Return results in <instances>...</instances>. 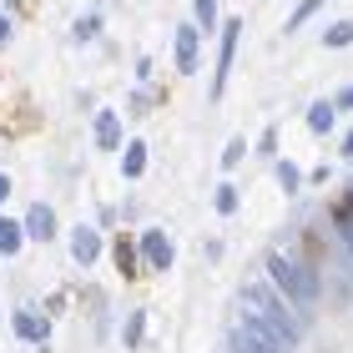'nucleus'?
<instances>
[{
  "label": "nucleus",
  "instance_id": "nucleus-1",
  "mask_svg": "<svg viewBox=\"0 0 353 353\" xmlns=\"http://www.w3.org/2000/svg\"><path fill=\"white\" fill-rule=\"evenodd\" d=\"M268 283L278 288L293 308H313V303H318V278L298 258H288V252H272V258H268Z\"/></svg>",
  "mask_w": 353,
  "mask_h": 353
},
{
  "label": "nucleus",
  "instance_id": "nucleus-2",
  "mask_svg": "<svg viewBox=\"0 0 353 353\" xmlns=\"http://www.w3.org/2000/svg\"><path fill=\"white\" fill-rule=\"evenodd\" d=\"M243 303H248V308L258 313V318H268V323L278 328L288 343H298V339H303V318L293 313V303H283V298H278V288H272V283H248V288H243Z\"/></svg>",
  "mask_w": 353,
  "mask_h": 353
},
{
  "label": "nucleus",
  "instance_id": "nucleus-3",
  "mask_svg": "<svg viewBox=\"0 0 353 353\" xmlns=\"http://www.w3.org/2000/svg\"><path fill=\"white\" fill-rule=\"evenodd\" d=\"M288 348H293V343H288L268 318H258V313H243L232 323V333H228V353H288Z\"/></svg>",
  "mask_w": 353,
  "mask_h": 353
},
{
  "label": "nucleus",
  "instance_id": "nucleus-4",
  "mask_svg": "<svg viewBox=\"0 0 353 353\" xmlns=\"http://www.w3.org/2000/svg\"><path fill=\"white\" fill-rule=\"evenodd\" d=\"M237 30H243V21H228V26H222V56H217L212 91H222V81H228V66H232V51H237Z\"/></svg>",
  "mask_w": 353,
  "mask_h": 353
},
{
  "label": "nucleus",
  "instance_id": "nucleus-5",
  "mask_svg": "<svg viewBox=\"0 0 353 353\" xmlns=\"http://www.w3.org/2000/svg\"><path fill=\"white\" fill-rule=\"evenodd\" d=\"M26 237H41V243H46V237H56V212L46 202H36L26 212Z\"/></svg>",
  "mask_w": 353,
  "mask_h": 353
},
{
  "label": "nucleus",
  "instance_id": "nucleus-6",
  "mask_svg": "<svg viewBox=\"0 0 353 353\" xmlns=\"http://www.w3.org/2000/svg\"><path fill=\"white\" fill-rule=\"evenodd\" d=\"M141 252H147V268H157V272L172 268V243H167L162 232H147V237H141Z\"/></svg>",
  "mask_w": 353,
  "mask_h": 353
},
{
  "label": "nucleus",
  "instance_id": "nucleus-7",
  "mask_svg": "<svg viewBox=\"0 0 353 353\" xmlns=\"http://www.w3.org/2000/svg\"><path fill=\"white\" fill-rule=\"evenodd\" d=\"M71 252H76V263H96L101 258V237H96V228H76V237H71Z\"/></svg>",
  "mask_w": 353,
  "mask_h": 353
},
{
  "label": "nucleus",
  "instance_id": "nucleus-8",
  "mask_svg": "<svg viewBox=\"0 0 353 353\" xmlns=\"http://www.w3.org/2000/svg\"><path fill=\"white\" fill-rule=\"evenodd\" d=\"M176 71H197V30L192 26L176 30Z\"/></svg>",
  "mask_w": 353,
  "mask_h": 353
},
{
  "label": "nucleus",
  "instance_id": "nucleus-9",
  "mask_svg": "<svg viewBox=\"0 0 353 353\" xmlns=\"http://www.w3.org/2000/svg\"><path fill=\"white\" fill-rule=\"evenodd\" d=\"M15 333H21V339H30V343H46V318L41 313H15Z\"/></svg>",
  "mask_w": 353,
  "mask_h": 353
},
{
  "label": "nucleus",
  "instance_id": "nucleus-10",
  "mask_svg": "<svg viewBox=\"0 0 353 353\" xmlns=\"http://www.w3.org/2000/svg\"><path fill=\"white\" fill-rule=\"evenodd\" d=\"M96 141H101L106 152L121 141V121H117V111H101V117H96Z\"/></svg>",
  "mask_w": 353,
  "mask_h": 353
},
{
  "label": "nucleus",
  "instance_id": "nucleus-11",
  "mask_svg": "<svg viewBox=\"0 0 353 353\" xmlns=\"http://www.w3.org/2000/svg\"><path fill=\"white\" fill-rule=\"evenodd\" d=\"M21 237H26V228H15V222H0V252H6V258H15V252H21Z\"/></svg>",
  "mask_w": 353,
  "mask_h": 353
},
{
  "label": "nucleus",
  "instance_id": "nucleus-12",
  "mask_svg": "<svg viewBox=\"0 0 353 353\" xmlns=\"http://www.w3.org/2000/svg\"><path fill=\"white\" fill-rule=\"evenodd\" d=\"M141 167H147V147L132 141V147H126V176H141Z\"/></svg>",
  "mask_w": 353,
  "mask_h": 353
},
{
  "label": "nucleus",
  "instance_id": "nucleus-13",
  "mask_svg": "<svg viewBox=\"0 0 353 353\" xmlns=\"http://www.w3.org/2000/svg\"><path fill=\"white\" fill-rule=\"evenodd\" d=\"M308 126H313V132H328V126H333V106H328V101H318V106L308 111Z\"/></svg>",
  "mask_w": 353,
  "mask_h": 353
},
{
  "label": "nucleus",
  "instance_id": "nucleus-14",
  "mask_svg": "<svg viewBox=\"0 0 353 353\" xmlns=\"http://www.w3.org/2000/svg\"><path fill=\"white\" fill-rule=\"evenodd\" d=\"M278 182H283V192H298L303 176H298V167H293V162H278Z\"/></svg>",
  "mask_w": 353,
  "mask_h": 353
},
{
  "label": "nucleus",
  "instance_id": "nucleus-15",
  "mask_svg": "<svg viewBox=\"0 0 353 353\" xmlns=\"http://www.w3.org/2000/svg\"><path fill=\"white\" fill-rule=\"evenodd\" d=\"M323 41H328V46H348V41H353V21H339V26H333Z\"/></svg>",
  "mask_w": 353,
  "mask_h": 353
},
{
  "label": "nucleus",
  "instance_id": "nucleus-16",
  "mask_svg": "<svg viewBox=\"0 0 353 353\" xmlns=\"http://www.w3.org/2000/svg\"><path fill=\"white\" fill-rule=\"evenodd\" d=\"M141 328H147V318H141V313L126 318V348H137V343H141Z\"/></svg>",
  "mask_w": 353,
  "mask_h": 353
},
{
  "label": "nucleus",
  "instance_id": "nucleus-17",
  "mask_svg": "<svg viewBox=\"0 0 353 353\" xmlns=\"http://www.w3.org/2000/svg\"><path fill=\"white\" fill-rule=\"evenodd\" d=\"M217 212H237V187H217Z\"/></svg>",
  "mask_w": 353,
  "mask_h": 353
},
{
  "label": "nucleus",
  "instance_id": "nucleus-18",
  "mask_svg": "<svg viewBox=\"0 0 353 353\" xmlns=\"http://www.w3.org/2000/svg\"><path fill=\"white\" fill-rule=\"evenodd\" d=\"M197 21L212 30V21H217V0H197Z\"/></svg>",
  "mask_w": 353,
  "mask_h": 353
},
{
  "label": "nucleus",
  "instance_id": "nucleus-19",
  "mask_svg": "<svg viewBox=\"0 0 353 353\" xmlns=\"http://www.w3.org/2000/svg\"><path fill=\"white\" fill-rule=\"evenodd\" d=\"M117 263H121V272H132V263H137V258H132V248H126V237L117 243Z\"/></svg>",
  "mask_w": 353,
  "mask_h": 353
},
{
  "label": "nucleus",
  "instance_id": "nucleus-20",
  "mask_svg": "<svg viewBox=\"0 0 353 353\" xmlns=\"http://www.w3.org/2000/svg\"><path fill=\"white\" fill-rule=\"evenodd\" d=\"M243 152H248V147H243V141H232V147H228V152H222V162H228V167H237V162H243Z\"/></svg>",
  "mask_w": 353,
  "mask_h": 353
},
{
  "label": "nucleus",
  "instance_id": "nucleus-21",
  "mask_svg": "<svg viewBox=\"0 0 353 353\" xmlns=\"http://www.w3.org/2000/svg\"><path fill=\"white\" fill-rule=\"evenodd\" d=\"M313 10H318V0H303V6H298V15H293V21H288V26H303V21H308Z\"/></svg>",
  "mask_w": 353,
  "mask_h": 353
},
{
  "label": "nucleus",
  "instance_id": "nucleus-22",
  "mask_svg": "<svg viewBox=\"0 0 353 353\" xmlns=\"http://www.w3.org/2000/svg\"><path fill=\"white\" fill-rule=\"evenodd\" d=\"M339 106H353V86H348V91H343V96H339Z\"/></svg>",
  "mask_w": 353,
  "mask_h": 353
},
{
  "label": "nucleus",
  "instance_id": "nucleus-23",
  "mask_svg": "<svg viewBox=\"0 0 353 353\" xmlns=\"http://www.w3.org/2000/svg\"><path fill=\"white\" fill-rule=\"evenodd\" d=\"M10 197V182H6V176H0V202H6Z\"/></svg>",
  "mask_w": 353,
  "mask_h": 353
},
{
  "label": "nucleus",
  "instance_id": "nucleus-24",
  "mask_svg": "<svg viewBox=\"0 0 353 353\" xmlns=\"http://www.w3.org/2000/svg\"><path fill=\"white\" fill-rule=\"evenodd\" d=\"M10 36V21H6V15H0V41H6Z\"/></svg>",
  "mask_w": 353,
  "mask_h": 353
},
{
  "label": "nucleus",
  "instance_id": "nucleus-25",
  "mask_svg": "<svg viewBox=\"0 0 353 353\" xmlns=\"http://www.w3.org/2000/svg\"><path fill=\"white\" fill-rule=\"evenodd\" d=\"M343 152H348V157H353V132H348V141H343Z\"/></svg>",
  "mask_w": 353,
  "mask_h": 353
}]
</instances>
